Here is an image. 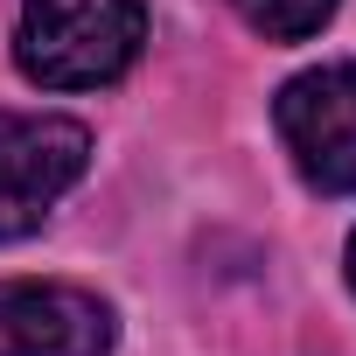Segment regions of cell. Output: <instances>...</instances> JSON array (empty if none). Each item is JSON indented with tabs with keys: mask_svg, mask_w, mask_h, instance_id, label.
I'll return each instance as SVG.
<instances>
[{
	"mask_svg": "<svg viewBox=\"0 0 356 356\" xmlns=\"http://www.w3.org/2000/svg\"><path fill=\"white\" fill-rule=\"evenodd\" d=\"M147 42V0H22L15 63L42 91H98L133 70Z\"/></svg>",
	"mask_w": 356,
	"mask_h": 356,
	"instance_id": "cell-1",
	"label": "cell"
},
{
	"mask_svg": "<svg viewBox=\"0 0 356 356\" xmlns=\"http://www.w3.org/2000/svg\"><path fill=\"white\" fill-rule=\"evenodd\" d=\"M342 0H238V15L266 35V42H307Z\"/></svg>",
	"mask_w": 356,
	"mask_h": 356,
	"instance_id": "cell-5",
	"label": "cell"
},
{
	"mask_svg": "<svg viewBox=\"0 0 356 356\" xmlns=\"http://www.w3.org/2000/svg\"><path fill=\"white\" fill-rule=\"evenodd\" d=\"M112 307L63 280H0V356H105Z\"/></svg>",
	"mask_w": 356,
	"mask_h": 356,
	"instance_id": "cell-4",
	"label": "cell"
},
{
	"mask_svg": "<svg viewBox=\"0 0 356 356\" xmlns=\"http://www.w3.org/2000/svg\"><path fill=\"white\" fill-rule=\"evenodd\" d=\"M342 266H349V286H356V231H349V252H342Z\"/></svg>",
	"mask_w": 356,
	"mask_h": 356,
	"instance_id": "cell-6",
	"label": "cell"
},
{
	"mask_svg": "<svg viewBox=\"0 0 356 356\" xmlns=\"http://www.w3.org/2000/svg\"><path fill=\"white\" fill-rule=\"evenodd\" d=\"M91 161V133L63 112H0V238H29Z\"/></svg>",
	"mask_w": 356,
	"mask_h": 356,
	"instance_id": "cell-2",
	"label": "cell"
},
{
	"mask_svg": "<svg viewBox=\"0 0 356 356\" xmlns=\"http://www.w3.org/2000/svg\"><path fill=\"white\" fill-rule=\"evenodd\" d=\"M273 126H280L307 189H321V196L356 189V63L300 70L273 98Z\"/></svg>",
	"mask_w": 356,
	"mask_h": 356,
	"instance_id": "cell-3",
	"label": "cell"
}]
</instances>
